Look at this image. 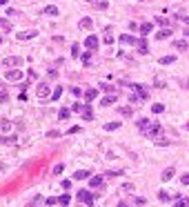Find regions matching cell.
<instances>
[{"instance_id":"6da1fadb","label":"cell","mask_w":189,"mask_h":207,"mask_svg":"<svg viewBox=\"0 0 189 207\" xmlns=\"http://www.w3.org/2000/svg\"><path fill=\"white\" fill-rule=\"evenodd\" d=\"M145 136H149V138H158V136H163V125L160 123H151L147 129H145Z\"/></svg>"},{"instance_id":"7a4b0ae2","label":"cell","mask_w":189,"mask_h":207,"mask_svg":"<svg viewBox=\"0 0 189 207\" xmlns=\"http://www.w3.org/2000/svg\"><path fill=\"white\" fill-rule=\"evenodd\" d=\"M76 198H78L80 203H85L87 207H91V205H93V196H91V192H89V189H80Z\"/></svg>"},{"instance_id":"3957f363","label":"cell","mask_w":189,"mask_h":207,"mask_svg":"<svg viewBox=\"0 0 189 207\" xmlns=\"http://www.w3.org/2000/svg\"><path fill=\"white\" fill-rule=\"evenodd\" d=\"M22 76H25V74H22L20 69H7V74H5V78H7V80H11V82L22 80Z\"/></svg>"},{"instance_id":"277c9868","label":"cell","mask_w":189,"mask_h":207,"mask_svg":"<svg viewBox=\"0 0 189 207\" xmlns=\"http://www.w3.org/2000/svg\"><path fill=\"white\" fill-rule=\"evenodd\" d=\"M171 34H174L171 27H165V29L156 31V40H167V38H171Z\"/></svg>"},{"instance_id":"5b68a950","label":"cell","mask_w":189,"mask_h":207,"mask_svg":"<svg viewBox=\"0 0 189 207\" xmlns=\"http://www.w3.org/2000/svg\"><path fill=\"white\" fill-rule=\"evenodd\" d=\"M85 47H87L89 51L98 49V36H87V38H85Z\"/></svg>"},{"instance_id":"8992f818","label":"cell","mask_w":189,"mask_h":207,"mask_svg":"<svg viewBox=\"0 0 189 207\" xmlns=\"http://www.w3.org/2000/svg\"><path fill=\"white\" fill-rule=\"evenodd\" d=\"M2 65H7V69L16 67V65H22V58H18V56H7V58L2 60Z\"/></svg>"},{"instance_id":"52a82bcc","label":"cell","mask_w":189,"mask_h":207,"mask_svg":"<svg viewBox=\"0 0 189 207\" xmlns=\"http://www.w3.org/2000/svg\"><path fill=\"white\" fill-rule=\"evenodd\" d=\"M102 183H105V178H102V176H89V187H91V189L102 187Z\"/></svg>"},{"instance_id":"ba28073f","label":"cell","mask_w":189,"mask_h":207,"mask_svg":"<svg viewBox=\"0 0 189 207\" xmlns=\"http://www.w3.org/2000/svg\"><path fill=\"white\" fill-rule=\"evenodd\" d=\"M118 40H120V45H134V47H136V40H138V38H136V36H129V34H122Z\"/></svg>"},{"instance_id":"9c48e42d","label":"cell","mask_w":189,"mask_h":207,"mask_svg":"<svg viewBox=\"0 0 189 207\" xmlns=\"http://www.w3.org/2000/svg\"><path fill=\"white\" fill-rule=\"evenodd\" d=\"M80 114H82V118H85V120H93V109H91V105H82Z\"/></svg>"},{"instance_id":"30bf717a","label":"cell","mask_w":189,"mask_h":207,"mask_svg":"<svg viewBox=\"0 0 189 207\" xmlns=\"http://www.w3.org/2000/svg\"><path fill=\"white\" fill-rule=\"evenodd\" d=\"M136 47H138V51L143 54V56H147V54H149V45H147V40H145V38L136 40Z\"/></svg>"},{"instance_id":"8fae6325","label":"cell","mask_w":189,"mask_h":207,"mask_svg":"<svg viewBox=\"0 0 189 207\" xmlns=\"http://www.w3.org/2000/svg\"><path fill=\"white\" fill-rule=\"evenodd\" d=\"M151 29H154V22H143V25L138 27L140 36H149V34H151Z\"/></svg>"},{"instance_id":"7c38bea8","label":"cell","mask_w":189,"mask_h":207,"mask_svg":"<svg viewBox=\"0 0 189 207\" xmlns=\"http://www.w3.org/2000/svg\"><path fill=\"white\" fill-rule=\"evenodd\" d=\"M100 105H102V107H111V105H116V96H113V94H107V96L100 100Z\"/></svg>"},{"instance_id":"4fadbf2b","label":"cell","mask_w":189,"mask_h":207,"mask_svg":"<svg viewBox=\"0 0 189 207\" xmlns=\"http://www.w3.org/2000/svg\"><path fill=\"white\" fill-rule=\"evenodd\" d=\"M49 96V85L42 82V85H38V98H47Z\"/></svg>"},{"instance_id":"5bb4252c","label":"cell","mask_w":189,"mask_h":207,"mask_svg":"<svg viewBox=\"0 0 189 207\" xmlns=\"http://www.w3.org/2000/svg\"><path fill=\"white\" fill-rule=\"evenodd\" d=\"M96 98H98V89H87V91H85V100H87V105H89L91 100H96Z\"/></svg>"},{"instance_id":"9a60e30c","label":"cell","mask_w":189,"mask_h":207,"mask_svg":"<svg viewBox=\"0 0 189 207\" xmlns=\"http://www.w3.org/2000/svg\"><path fill=\"white\" fill-rule=\"evenodd\" d=\"M102 42H107V45H111V42H113V31H111V27H107L105 34H102Z\"/></svg>"},{"instance_id":"2e32d148","label":"cell","mask_w":189,"mask_h":207,"mask_svg":"<svg viewBox=\"0 0 189 207\" xmlns=\"http://www.w3.org/2000/svg\"><path fill=\"white\" fill-rule=\"evenodd\" d=\"M174 174H176V169H174V167H167L165 172H163V176H160V178H163V181H171V178H174Z\"/></svg>"},{"instance_id":"e0dca14e","label":"cell","mask_w":189,"mask_h":207,"mask_svg":"<svg viewBox=\"0 0 189 207\" xmlns=\"http://www.w3.org/2000/svg\"><path fill=\"white\" fill-rule=\"evenodd\" d=\"M149 125H151V118H140V120H138V129L143 131V134H145V129H147Z\"/></svg>"},{"instance_id":"ac0fdd59","label":"cell","mask_w":189,"mask_h":207,"mask_svg":"<svg viewBox=\"0 0 189 207\" xmlns=\"http://www.w3.org/2000/svg\"><path fill=\"white\" fill-rule=\"evenodd\" d=\"M29 38H36V31H20L18 34V40H29Z\"/></svg>"},{"instance_id":"d6986e66","label":"cell","mask_w":189,"mask_h":207,"mask_svg":"<svg viewBox=\"0 0 189 207\" xmlns=\"http://www.w3.org/2000/svg\"><path fill=\"white\" fill-rule=\"evenodd\" d=\"M85 178H89V172H85V169L73 172V181H85Z\"/></svg>"},{"instance_id":"ffe728a7","label":"cell","mask_w":189,"mask_h":207,"mask_svg":"<svg viewBox=\"0 0 189 207\" xmlns=\"http://www.w3.org/2000/svg\"><path fill=\"white\" fill-rule=\"evenodd\" d=\"M91 25H93V22H91V18L85 16L82 20H80V29H91Z\"/></svg>"},{"instance_id":"44dd1931","label":"cell","mask_w":189,"mask_h":207,"mask_svg":"<svg viewBox=\"0 0 189 207\" xmlns=\"http://www.w3.org/2000/svg\"><path fill=\"white\" fill-rule=\"evenodd\" d=\"M45 14H49V16H58V7H56V5H47V7H45Z\"/></svg>"},{"instance_id":"7402d4cb","label":"cell","mask_w":189,"mask_h":207,"mask_svg":"<svg viewBox=\"0 0 189 207\" xmlns=\"http://www.w3.org/2000/svg\"><path fill=\"white\" fill-rule=\"evenodd\" d=\"M78 58H80L82 65H91V54H89V51H87V54H80Z\"/></svg>"},{"instance_id":"603a6c76","label":"cell","mask_w":189,"mask_h":207,"mask_svg":"<svg viewBox=\"0 0 189 207\" xmlns=\"http://www.w3.org/2000/svg\"><path fill=\"white\" fill-rule=\"evenodd\" d=\"M0 29H5V31L11 29V22H9V18H0Z\"/></svg>"},{"instance_id":"cb8c5ba5","label":"cell","mask_w":189,"mask_h":207,"mask_svg":"<svg viewBox=\"0 0 189 207\" xmlns=\"http://www.w3.org/2000/svg\"><path fill=\"white\" fill-rule=\"evenodd\" d=\"M176 62V56H165V58H160V65H174Z\"/></svg>"},{"instance_id":"d4e9b609","label":"cell","mask_w":189,"mask_h":207,"mask_svg":"<svg viewBox=\"0 0 189 207\" xmlns=\"http://www.w3.org/2000/svg\"><path fill=\"white\" fill-rule=\"evenodd\" d=\"M174 47H176L178 51H187V47H189V45H187V40H178V42H176Z\"/></svg>"},{"instance_id":"484cf974","label":"cell","mask_w":189,"mask_h":207,"mask_svg":"<svg viewBox=\"0 0 189 207\" xmlns=\"http://www.w3.org/2000/svg\"><path fill=\"white\" fill-rule=\"evenodd\" d=\"M69 201H71V198H69V196H67V194H62V196H60V198H56V203H60V205H65V207H67V205H69Z\"/></svg>"},{"instance_id":"4316f807","label":"cell","mask_w":189,"mask_h":207,"mask_svg":"<svg viewBox=\"0 0 189 207\" xmlns=\"http://www.w3.org/2000/svg\"><path fill=\"white\" fill-rule=\"evenodd\" d=\"M58 118H60V120H67V118H69V109H67V107H62V109L58 111Z\"/></svg>"},{"instance_id":"83f0119b","label":"cell","mask_w":189,"mask_h":207,"mask_svg":"<svg viewBox=\"0 0 189 207\" xmlns=\"http://www.w3.org/2000/svg\"><path fill=\"white\" fill-rule=\"evenodd\" d=\"M118 114H120V116H131L134 111H131L129 107H118Z\"/></svg>"},{"instance_id":"f1b7e54d","label":"cell","mask_w":189,"mask_h":207,"mask_svg":"<svg viewBox=\"0 0 189 207\" xmlns=\"http://www.w3.org/2000/svg\"><path fill=\"white\" fill-rule=\"evenodd\" d=\"M151 111H154V114H163V111H165V105H160V102H156V105L151 107Z\"/></svg>"},{"instance_id":"f546056e","label":"cell","mask_w":189,"mask_h":207,"mask_svg":"<svg viewBox=\"0 0 189 207\" xmlns=\"http://www.w3.org/2000/svg\"><path fill=\"white\" fill-rule=\"evenodd\" d=\"M60 96H62V87H56V89H53V94H51V100H58Z\"/></svg>"},{"instance_id":"4dcf8cb0","label":"cell","mask_w":189,"mask_h":207,"mask_svg":"<svg viewBox=\"0 0 189 207\" xmlns=\"http://www.w3.org/2000/svg\"><path fill=\"white\" fill-rule=\"evenodd\" d=\"M105 129H107V131H113V129H120V123H118V120H116V123H107V125H105Z\"/></svg>"},{"instance_id":"1f68e13d","label":"cell","mask_w":189,"mask_h":207,"mask_svg":"<svg viewBox=\"0 0 189 207\" xmlns=\"http://www.w3.org/2000/svg\"><path fill=\"white\" fill-rule=\"evenodd\" d=\"M40 203H42V196H33V198H31V203H29V207H38Z\"/></svg>"},{"instance_id":"d6a6232c","label":"cell","mask_w":189,"mask_h":207,"mask_svg":"<svg viewBox=\"0 0 189 207\" xmlns=\"http://www.w3.org/2000/svg\"><path fill=\"white\" fill-rule=\"evenodd\" d=\"M71 56H73V58L80 56V45H71Z\"/></svg>"},{"instance_id":"836d02e7","label":"cell","mask_w":189,"mask_h":207,"mask_svg":"<svg viewBox=\"0 0 189 207\" xmlns=\"http://www.w3.org/2000/svg\"><path fill=\"white\" fill-rule=\"evenodd\" d=\"M100 89H105V91H116V87H113V85H107V82H100Z\"/></svg>"},{"instance_id":"e575fe53","label":"cell","mask_w":189,"mask_h":207,"mask_svg":"<svg viewBox=\"0 0 189 207\" xmlns=\"http://www.w3.org/2000/svg\"><path fill=\"white\" fill-rule=\"evenodd\" d=\"M96 7L100 9V11H105V9H107L109 5H107V0H98V2H96Z\"/></svg>"},{"instance_id":"d590c367","label":"cell","mask_w":189,"mask_h":207,"mask_svg":"<svg viewBox=\"0 0 189 207\" xmlns=\"http://www.w3.org/2000/svg\"><path fill=\"white\" fill-rule=\"evenodd\" d=\"M0 129H11V123H9V120H0Z\"/></svg>"},{"instance_id":"8d00e7d4","label":"cell","mask_w":189,"mask_h":207,"mask_svg":"<svg viewBox=\"0 0 189 207\" xmlns=\"http://www.w3.org/2000/svg\"><path fill=\"white\" fill-rule=\"evenodd\" d=\"M156 145H160V147H167V145H169V140H165V138H156Z\"/></svg>"},{"instance_id":"74e56055","label":"cell","mask_w":189,"mask_h":207,"mask_svg":"<svg viewBox=\"0 0 189 207\" xmlns=\"http://www.w3.org/2000/svg\"><path fill=\"white\" fill-rule=\"evenodd\" d=\"M7 98H9V94L7 91H0V102H7Z\"/></svg>"},{"instance_id":"f35d334b","label":"cell","mask_w":189,"mask_h":207,"mask_svg":"<svg viewBox=\"0 0 189 207\" xmlns=\"http://www.w3.org/2000/svg\"><path fill=\"white\" fill-rule=\"evenodd\" d=\"M65 172V167L62 165H56V169H53V174H62Z\"/></svg>"},{"instance_id":"ab89813d","label":"cell","mask_w":189,"mask_h":207,"mask_svg":"<svg viewBox=\"0 0 189 207\" xmlns=\"http://www.w3.org/2000/svg\"><path fill=\"white\" fill-rule=\"evenodd\" d=\"M158 198H160V201H167L169 196H167V192H158Z\"/></svg>"},{"instance_id":"60d3db41","label":"cell","mask_w":189,"mask_h":207,"mask_svg":"<svg viewBox=\"0 0 189 207\" xmlns=\"http://www.w3.org/2000/svg\"><path fill=\"white\" fill-rule=\"evenodd\" d=\"M71 94H73V96H80L82 91H80V87H71Z\"/></svg>"},{"instance_id":"b9f144b4","label":"cell","mask_w":189,"mask_h":207,"mask_svg":"<svg viewBox=\"0 0 189 207\" xmlns=\"http://www.w3.org/2000/svg\"><path fill=\"white\" fill-rule=\"evenodd\" d=\"M71 109H73V111H80V109H82V105H80V102H73Z\"/></svg>"},{"instance_id":"7bdbcfd3","label":"cell","mask_w":189,"mask_h":207,"mask_svg":"<svg viewBox=\"0 0 189 207\" xmlns=\"http://www.w3.org/2000/svg\"><path fill=\"white\" fill-rule=\"evenodd\" d=\"M45 205H56V198L51 196V198H45Z\"/></svg>"},{"instance_id":"ee69618b","label":"cell","mask_w":189,"mask_h":207,"mask_svg":"<svg viewBox=\"0 0 189 207\" xmlns=\"http://www.w3.org/2000/svg\"><path fill=\"white\" fill-rule=\"evenodd\" d=\"M122 189H125V192H134V185H131V183H127L125 187H122Z\"/></svg>"},{"instance_id":"f6af8a7d","label":"cell","mask_w":189,"mask_h":207,"mask_svg":"<svg viewBox=\"0 0 189 207\" xmlns=\"http://www.w3.org/2000/svg\"><path fill=\"white\" fill-rule=\"evenodd\" d=\"M176 207H187V201H178V203H176Z\"/></svg>"},{"instance_id":"bcb514c9","label":"cell","mask_w":189,"mask_h":207,"mask_svg":"<svg viewBox=\"0 0 189 207\" xmlns=\"http://www.w3.org/2000/svg\"><path fill=\"white\" fill-rule=\"evenodd\" d=\"M118 207H129V205L127 203H118Z\"/></svg>"},{"instance_id":"7dc6e473","label":"cell","mask_w":189,"mask_h":207,"mask_svg":"<svg viewBox=\"0 0 189 207\" xmlns=\"http://www.w3.org/2000/svg\"><path fill=\"white\" fill-rule=\"evenodd\" d=\"M7 2H9V0H0V5H7Z\"/></svg>"},{"instance_id":"c3c4849f","label":"cell","mask_w":189,"mask_h":207,"mask_svg":"<svg viewBox=\"0 0 189 207\" xmlns=\"http://www.w3.org/2000/svg\"><path fill=\"white\" fill-rule=\"evenodd\" d=\"M87 2H98V0H87Z\"/></svg>"},{"instance_id":"681fc988","label":"cell","mask_w":189,"mask_h":207,"mask_svg":"<svg viewBox=\"0 0 189 207\" xmlns=\"http://www.w3.org/2000/svg\"><path fill=\"white\" fill-rule=\"evenodd\" d=\"M0 42H2V38H0Z\"/></svg>"}]
</instances>
